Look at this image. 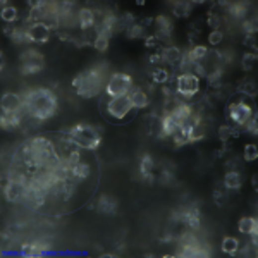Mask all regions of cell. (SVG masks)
<instances>
[{"label": "cell", "instance_id": "1", "mask_svg": "<svg viewBox=\"0 0 258 258\" xmlns=\"http://www.w3.org/2000/svg\"><path fill=\"white\" fill-rule=\"evenodd\" d=\"M24 98V114L36 121H47L57 110V96L48 88H35L22 95Z\"/></svg>", "mask_w": 258, "mask_h": 258}, {"label": "cell", "instance_id": "2", "mask_svg": "<svg viewBox=\"0 0 258 258\" xmlns=\"http://www.w3.org/2000/svg\"><path fill=\"white\" fill-rule=\"evenodd\" d=\"M107 80L108 78L105 74V67L93 66L74 78L73 88L76 89V93L81 98H93V96L102 93V88H105Z\"/></svg>", "mask_w": 258, "mask_h": 258}, {"label": "cell", "instance_id": "3", "mask_svg": "<svg viewBox=\"0 0 258 258\" xmlns=\"http://www.w3.org/2000/svg\"><path fill=\"white\" fill-rule=\"evenodd\" d=\"M103 112H105L107 119H110L112 122H126L136 110H134L129 96L124 95L105 96V100H103Z\"/></svg>", "mask_w": 258, "mask_h": 258}, {"label": "cell", "instance_id": "4", "mask_svg": "<svg viewBox=\"0 0 258 258\" xmlns=\"http://www.w3.org/2000/svg\"><path fill=\"white\" fill-rule=\"evenodd\" d=\"M69 133L71 136L76 140V143L80 145V147H83L89 152H95L96 148L102 145V136H100L98 129H96L95 126L80 122V124H76L74 128H71Z\"/></svg>", "mask_w": 258, "mask_h": 258}, {"label": "cell", "instance_id": "5", "mask_svg": "<svg viewBox=\"0 0 258 258\" xmlns=\"http://www.w3.org/2000/svg\"><path fill=\"white\" fill-rule=\"evenodd\" d=\"M133 88L134 86H133V78H131V74L112 73L105 83V88H103V95L105 96H124V95H129V91Z\"/></svg>", "mask_w": 258, "mask_h": 258}, {"label": "cell", "instance_id": "6", "mask_svg": "<svg viewBox=\"0 0 258 258\" xmlns=\"http://www.w3.org/2000/svg\"><path fill=\"white\" fill-rule=\"evenodd\" d=\"M174 88L184 98L193 100L194 95L200 93L201 89V80L194 74H179V76L174 78Z\"/></svg>", "mask_w": 258, "mask_h": 258}, {"label": "cell", "instance_id": "7", "mask_svg": "<svg viewBox=\"0 0 258 258\" xmlns=\"http://www.w3.org/2000/svg\"><path fill=\"white\" fill-rule=\"evenodd\" d=\"M227 115H229V119L238 126V128H243V126L253 117V108L243 98H239L236 102L229 103V107H227Z\"/></svg>", "mask_w": 258, "mask_h": 258}, {"label": "cell", "instance_id": "8", "mask_svg": "<svg viewBox=\"0 0 258 258\" xmlns=\"http://www.w3.org/2000/svg\"><path fill=\"white\" fill-rule=\"evenodd\" d=\"M45 67V57L40 54L38 50H26L21 55V71L22 74H36L40 71H43Z\"/></svg>", "mask_w": 258, "mask_h": 258}, {"label": "cell", "instance_id": "9", "mask_svg": "<svg viewBox=\"0 0 258 258\" xmlns=\"http://www.w3.org/2000/svg\"><path fill=\"white\" fill-rule=\"evenodd\" d=\"M52 29L48 28L45 22H31V24L26 28V36H28V42L43 45L50 40Z\"/></svg>", "mask_w": 258, "mask_h": 258}, {"label": "cell", "instance_id": "10", "mask_svg": "<svg viewBox=\"0 0 258 258\" xmlns=\"http://www.w3.org/2000/svg\"><path fill=\"white\" fill-rule=\"evenodd\" d=\"M2 112H24V98L17 93L7 91L0 98Z\"/></svg>", "mask_w": 258, "mask_h": 258}, {"label": "cell", "instance_id": "11", "mask_svg": "<svg viewBox=\"0 0 258 258\" xmlns=\"http://www.w3.org/2000/svg\"><path fill=\"white\" fill-rule=\"evenodd\" d=\"M160 55H162V62L167 66H171L172 69H175L184 59V54L179 47L175 45H166L164 48H160Z\"/></svg>", "mask_w": 258, "mask_h": 258}, {"label": "cell", "instance_id": "12", "mask_svg": "<svg viewBox=\"0 0 258 258\" xmlns=\"http://www.w3.org/2000/svg\"><path fill=\"white\" fill-rule=\"evenodd\" d=\"M129 100L133 103L134 110H143L150 105V95L145 88H140V86H134L133 89L129 91Z\"/></svg>", "mask_w": 258, "mask_h": 258}, {"label": "cell", "instance_id": "13", "mask_svg": "<svg viewBox=\"0 0 258 258\" xmlns=\"http://www.w3.org/2000/svg\"><path fill=\"white\" fill-rule=\"evenodd\" d=\"M117 207H119V201L115 200L114 196H108V194H102L100 198H96L95 210L100 212V214L114 215V214H117Z\"/></svg>", "mask_w": 258, "mask_h": 258}, {"label": "cell", "instance_id": "14", "mask_svg": "<svg viewBox=\"0 0 258 258\" xmlns=\"http://www.w3.org/2000/svg\"><path fill=\"white\" fill-rule=\"evenodd\" d=\"M3 194H5L7 201H21L22 200V194H24V188H22L21 182L12 181V179H7V182L3 184Z\"/></svg>", "mask_w": 258, "mask_h": 258}, {"label": "cell", "instance_id": "15", "mask_svg": "<svg viewBox=\"0 0 258 258\" xmlns=\"http://www.w3.org/2000/svg\"><path fill=\"white\" fill-rule=\"evenodd\" d=\"M141 124H143V128L147 129L148 134H152V136H157V138L162 136V117H159V115H155V114L143 115V121H141Z\"/></svg>", "mask_w": 258, "mask_h": 258}, {"label": "cell", "instance_id": "16", "mask_svg": "<svg viewBox=\"0 0 258 258\" xmlns=\"http://www.w3.org/2000/svg\"><path fill=\"white\" fill-rule=\"evenodd\" d=\"M76 21H78V26H80L81 31L93 29L95 28V9H88V7L80 9L78 10Z\"/></svg>", "mask_w": 258, "mask_h": 258}, {"label": "cell", "instance_id": "17", "mask_svg": "<svg viewBox=\"0 0 258 258\" xmlns=\"http://www.w3.org/2000/svg\"><path fill=\"white\" fill-rule=\"evenodd\" d=\"M207 57H208V47H205V45H200V43L193 45V47L184 54V59L188 62H191V64L203 62Z\"/></svg>", "mask_w": 258, "mask_h": 258}, {"label": "cell", "instance_id": "18", "mask_svg": "<svg viewBox=\"0 0 258 258\" xmlns=\"http://www.w3.org/2000/svg\"><path fill=\"white\" fill-rule=\"evenodd\" d=\"M222 186L227 191H238L243 186V175L238 171H229L222 177Z\"/></svg>", "mask_w": 258, "mask_h": 258}, {"label": "cell", "instance_id": "19", "mask_svg": "<svg viewBox=\"0 0 258 258\" xmlns=\"http://www.w3.org/2000/svg\"><path fill=\"white\" fill-rule=\"evenodd\" d=\"M153 169H155V160L152 159V155L145 153L140 160V172H141V175H143L145 181H148V182L155 181V177H153Z\"/></svg>", "mask_w": 258, "mask_h": 258}, {"label": "cell", "instance_id": "20", "mask_svg": "<svg viewBox=\"0 0 258 258\" xmlns=\"http://www.w3.org/2000/svg\"><path fill=\"white\" fill-rule=\"evenodd\" d=\"M181 220L186 224V226L191 227V229H200V226H201V214H200V210H198L196 207H191V208H188V210L182 212Z\"/></svg>", "mask_w": 258, "mask_h": 258}, {"label": "cell", "instance_id": "21", "mask_svg": "<svg viewBox=\"0 0 258 258\" xmlns=\"http://www.w3.org/2000/svg\"><path fill=\"white\" fill-rule=\"evenodd\" d=\"M238 231L246 236H253L258 231V220L255 217H241L238 222Z\"/></svg>", "mask_w": 258, "mask_h": 258}, {"label": "cell", "instance_id": "22", "mask_svg": "<svg viewBox=\"0 0 258 258\" xmlns=\"http://www.w3.org/2000/svg\"><path fill=\"white\" fill-rule=\"evenodd\" d=\"M150 80L153 85H167L169 81H174V76L167 67H155L150 73Z\"/></svg>", "mask_w": 258, "mask_h": 258}, {"label": "cell", "instance_id": "23", "mask_svg": "<svg viewBox=\"0 0 258 258\" xmlns=\"http://www.w3.org/2000/svg\"><path fill=\"white\" fill-rule=\"evenodd\" d=\"M48 250L47 245H42V243H28L21 248V255L22 257H42L45 252Z\"/></svg>", "mask_w": 258, "mask_h": 258}, {"label": "cell", "instance_id": "24", "mask_svg": "<svg viewBox=\"0 0 258 258\" xmlns=\"http://www.w3.org/2000/svg\"><path fill=\"white\" fill-rule=\"evenodd\" d=\"M17 16H19L17 7L2 2V12H0V17H2V21L5 22V24H16Z\"/></svg>", "mask_w": 258, "mask_h": 258}, {"label": "cell", "instance_id": "25", "mask_svg": "<svg viewBox=\"0 0 258 258\" xmlns=\"http://www.w3.org/2000/svg\"><path fill=\"white\" fill-rule=\"evenodd\" d=\"M205 136H207V126H205V122H198V124H193L191 128L188 129L189 143H198V141H201Z\"/></svg>", "mask_w": 258, "mask_h": 258}, {"label": "cell", "instance_id": "26", "mask_svg": "<svg viewBox=\"0 0 258 258\" xmlns=\"http://www.w3.org/2000/svg\"><path fill=\"white\" fill-rule=\"evenodd\" d=\"M236 93L243 96H248V98H255L257 96V83L253 80H243L239 81Z\"/></svg>", "mask_w": 258, "mask_h": 258}, {"label": "cell", "instance_id": "27", "mask_svg": "<svg viewBox=\"0 0 258 258\" xmlns=\"http://www.w3.org/2000/svg\"><path fill=\"white\" fill-rule=\"evenodd\" d=\"M239 134H241V131L236 126H229V124H222L219 129H217V136H219V140L222 141V143H227V141L231 140V138H238Z\"/></svg>", "mask_w": 258, "mask_h": 258}, {"label": "cell", "instance_id": "28", "mask_svg": "<svg viewBox=\"0 0 258 258\" xmlns=\"http://www.w3.org/2000/svg\"><path fill=\"white\" fill-rule=\"evenodd\" d=\"M239 246H241L239 245V241L233 236H226L222 239V243H220V250H222V253H226V255H229V257L238 255Z\"/></svg>", "mask_w": 258, "mask_h": 258}, {"label": "cell", "instance_id": "29", "mask_svg": "<svg viewBox=\"0 0 258 258\" xmlns=\"http://www.w3.org/2000/svg\"><path fill=\"white\" fill-rule=\"evenodd\" d=\"M179 128L177 121L172 115H162V136L160 138H171Z\"/></svg>", "mask_w": 258, "mask_h": 258}, {"label": "cell", "instance_id": "30", "mask_svg": "<svg viewBox=\"0 0 258 258\" xmlns=\"http://www.w3.org/2000/svg\"><path fill=\"white\" fill-rule=\"evenodd\" d=\"M191 2H175L174 5H172V14H174V17H179V19H184V17L189 16V12H191Z\"/></svg>", "mask_w": 258, "mask_h": 258}, {"label": "cell", "instance_id": "31", "mask_svg": "<svg viewBox=\"0 0 258 258\" xmlns=\"http://www.w3.org/2000/svg\"><path fill=\"white\" fill-rule=\"evenodd\" d=\"M155 26L159 33H167V35H172V29H174V24H172V19L167 16H157L155 17Z\"/></svg>", "mask_w": 258, "mask_h": 258}, {"label": "cell", "instance_id": "32", "mask_svg": "<svg viewBox=\"0 0 258 258\" xmlns=\"http://www.w3.org/2000/svg\"><path fill=\"white\" fill-rule=\"evenodd\" d=\"M257 52H246L245 55H243L241 59V69L245 71V73H250V71H253V67L257 66Z\"/></svg>", "mask_w": 258, "mask_h": 258}, {"label": "cell", "instance_id": "33", "mask_svg": "<svg viewBox=\"0 0 258 258\" xmlns=\"http://www.w3.org/2000/svg\"><path fill=\"white\" fill-rule=\"evenodd\" d=\"M172 141L175 143V147H182V145L189 143L188 140V128H184V126H179L177 129H175V133L172 134Z\"/></svg>", "mask_w": 258, "mask_h": 258}, {"label": "cell", "instance_id": "34", "mask_svg": "<svg viewBox=\"0 0 258 258\" xmlns=\"http://www.w3.org/2000/svg\"><path fill=\"white\" fill-rule=\"evenodd\" d=\"M212 200H214L217 207H224V205L227 203V200H229V191H227L224 186L222 188H215L214 194H212Z\"/></svg>", "mask_w": 258, "mask_h": 258}, {"label": "cell", "instance_id": "35", "mask_svg": "<svg viewBox=\"0 0 258 258\" xmlns=\"http://www.w3.org/2000/svg\"><path fill=\"white\" fill-rule=\"evenodd\" d=\"M243 159L245 162H255L258 159V148L255 143H248L245 145V150H243Z\"/></svg>", "mask_w": 258, "mask_h": 258}, {"label": "cell", "instance_id": "36", "mask_svg": "<svg viewBox=\"0 0 258 258\" xmlns=\"http://www.w3.org/2000/svg\"><path fill=\"white\" fill-rule=\"evenodd\" d=\"M126 35H128V38H129V40L143 38V35H145V28L140 24V22H134L133 26H129V28L126 29Z\"/></svg>", "mask_w": 258, "mask_h": 258}, {"label": "cell", "instance_id": "37", "mask_svg": "<svg viewBox=\"0 0 258 258\" xmlns=\"http://www.w3.org/2000/svg\"><path fill=\"white\" fill-rule=\"evenodd\" d=\"M227 10H229V14L234 19H245V14H246L245 3H233V5L227 7Z\"/></svg>", "mask_w": 258, "mask_h": 258}, {"label": "cell", "instance_id": "38", "mask_svg": "<svg viewBox=\"0 0 258 258\" xmlns=\"http://www.w3.org/2000/svg\"><path fill=\"white\" fill-rule=\"evenodd\" d=\"M108 43H110V38H107V36H103V35H98L91 45L95 47L96 52H107L108 50Z\"/></svg>", "mask_w": 258, "mask_h": 258}, {"label": "cell", "instance_id": "39", "mask_svg": "<svg viewBox=\"0 0 258 258\" xmlns=\"http://www.w3.org/2000/svg\"><path fill=\"white\" fill-rule=\"evenodd\" d=\"M220 24H222V17H220L219 14L210 12L207 16V26L212 29V31H215V29H220Z\"/></svg>", "mask_w": 258, "mask_h": 258}, {"label": "cell", "instance_id": "40", "mask_svg": "<svg viewBox=\"0 0 258 258\" xmlns=\"http://www.w3.org/2000/svg\"><path fill=\"white\" fill-rule=\"evenodd\" d=\"M222 42H224V33L220 31V29L210 31V35H208V43H210L212 47H217V45H220Z\"/></svg>", "mask_w": 258, "mask_h": 258}, {"label": "cell", "instance_id": "41", "mask_svg": "<svg viewBox=\"0 0 258 258\" xmlns=\"http://www.w3.org/2000/svg\"><path fill=\"white\" fill-rule=\"evenodd\" d=\"M145 47H147V48H159L160 42L157 40L155 35H150V36H147V38H145Z\"/></svg>", "mask_w": 258, "mask_h": 258}, {"label": "cell", "instance_id": "42", "mask_svg": "<svg viewBox=\"0 0 258 258\" xmlns=\"http://www.w3.org/2000/svg\"><path fill=\"white\" fill-rule=\"evenodd\" d=\"M245 45H246V47H253V52H257V38H255V35H246Z\"/></svg>", "mask_w": 258, "mask_h": 258}, {"label": "cell", "instance_id": "43", "mask_svg": "<svg viewBox=\"0 0 258 258\" xmlns=\"http://www.w3.org/2000/svg\"><path fill=\"white\" fill-rule=\"evenodd\" d=\"M150 64L152 66H157V67H159V64H162V55H160V50L157 52V54H152L150 55Z\"/></svg>", "mask_w": 258, "mask_h": 258}, {"label": "cell", "instance_id": "44", "mask_svg": "<svg viewBox=\"0 0 258 258\" xmlns=\"http://www.w3.org/2000/svg\"><path fill=\"white\" fill-rule=\"evenodd\" d=\"M140 24H141V26H143V28H145V29H147V28H148V26H153V24H155V17H145V19H143V21H141V22H140Z\"/></svg>", "mask_w": 258, "mask_h": 258}, {"label": "cell", "instance_id": "45", "mask_svg": "<svg viewBox=\"0 0 258 258\" xmlns=\"http://www.w3.org/2000/svg\"><path fill=\"white\" fill-rule=\"evenodd\" d=\"M257 179H258V175L255 174V175H253V177H252V184H253V189H257Z\"/></svg>", "mask_w": 258, "mask_h": 258}]
</instances>
